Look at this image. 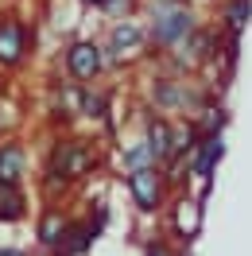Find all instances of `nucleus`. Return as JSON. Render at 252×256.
Wrapping results in <instances>:
<instances>
[{"label":"nucleus","instance_id":"nucleus-9","mask_svg":"<svg viewBox=\"0 0 252 256\" xmlns=\"http://www.w3.org/2000/svg\"><path fill=\"white\" fill-rule=\"evenodd\" d=\"M148 152H152V160H167L171 156V128L163 120H152V128H148Z\"/></svg>","mask_w":252,"mask_h":256},{"label":"nucleus","instance_id":"nucleus-3","mask_svg":"<svg viewBox=\"0 0 252 256\" xmlns=\"http://www.w3.org/2000/svg\"><path fill=\"white\" fill-rule=\"evenodd\" d=\"M94 167V152L82 144V140H66V144L54 148V175L62 178H78Z\"/></svg>","mask_w":252,"mask_h":256},{"label":"nucleus","instance_id":"nucleus-6","mask_svg":"<svg viewBox=\"0 0 252 256\" xmlns=\"http://www.w3.org/2000/svg\"><path fill=\"white\" fill-rule=\"evenodd\" d=\"M140 43H144V32L136 28V24H132V20H124V24H116V28L109 32V50L116 54V58H124L128 50H136Z\"/></svg>","mask_w":252,"mask_h":256},{"label":"nucleus","instance_id":"nucleus-8","mask_svg":"<svg viewBox=\"0 0 252 256\" xmlns=\"http://www.w3.org/2000/svg\"><path fill=\"white\" fill-rule=\"evenodd\" d=\"M24 218V194L12 182H0V222H20Z\"/></svg>","mask_w":252,"mask_h":256},{"label":"nucleus","instance_id":"nucleus-2","mask_svg":"<svg viewBox=\"0 0 252 256\" xmlns=\"http://www.w3.org/2000/svg\"><path fill=\"white\" fill-rule=\"evenodd\" d=\"M101 66H105V54H101V47L90 43V39H82V43H74V47L66 50V70L78 82H94L97 74H101Z\"/></svg>","mask_w":252,"mask_h":256},{"label":"nucleus","instance_id":"nucleus-7","mask_svg":"<svg viewBox=\"0 0 252 256\" xmlns=\"http://www.w3.org/2000/svg\"><path fill=\"white\" fill-rule=\"evenodd\" d=\"M24 163H28V156H24L20 144H0V182H12L16 186L20 178H24Z\"/></svg>","mask_w":252,"mask_h":256},{"label":"nucleus","instance_id":"nucleus-5","mask_svg":"<svg viewBox=\"0 0 252 256\" xmlns=\"http://www.w3.org/2000/svg\"><path fill=\"white\" fill-rule=\"evenodd\" d=\"M128 190H132V198H136V206H140V210H156L159 206V194H163L156 167H136V171L128 175Z\"/></svg>","mask_w":252,"mask_h":256},{"label":"nucleus","instance_id":"nucleus-11","mask_svg":"<svg viewBox=\"0 0 252 256\" xmlns=\"http://www.w3.org/2000/svg\"><path fill=\"white\" fill-rule=\"evenodd\" d=\"M62 233H66L62 214H58V210H50L47 218H43V225H39V240H43V244H58V240H62Z\"/></svg>","mask_w":252,"mask_h":256},{"label":"nucleus","instance_id":"nucleus-10","mask_svg":"<svg viewBox=\"0 0 252 256\" xmlns=\"http://www.w3.org/2000/svg\"><path fill=\"white\" fill-rule=\"evenodd\" d=\"M248 16H252V0H229V4H225V28H229L233 35L244 28Z\"/></svg>","mask_w":252,"mask_h":256},{"label":"nucleus","instance_id":"nucleus-14","mask_svg":"<svg viewBox=\"0 0 252 256\" xmlns=\"http://www.w3.org/2000/svg\"><path fill=\"white\" fill-rule=\"evenodd\" d=\"M148 256H167V248H152V252H148Z\"/></svg>","mask_w":252,"mask_h":256},{"label":"nucleus","instance_id":"nucleus-13","mask_svg":"<svg viewBox=\"0 0 252 256\" xmlns=\"http://www.w3.org/2000/svg\"><path fill=\"white\" fill-rule=\"evenodd\" d=\"M0 256H24V252H16V248H0Z\"/></svg>","mask_w":252,"mask_h":256},{"label":"nucleus","instance_id":"nucleus-12","mask_svg":"<svg viewBox=\"0 0 252 256\" xmlns=\"http://www.w3.org/2000/svg\"><path fill=\"white\" fill-rule=\"evenodd\" d=\"M221 156V140H206L202 148V160H198V175H210V167H214V160Z\"/></svg>","mask_w":252,"mask_h":256},{"label":"nucleus","instance_id":"nucleus-4","mask_svg":"<svg viewBox=\"0 0 252 256\" xmlns=\"http://www.w3.org/2000/svg\"><path fill=\"white\" fill-rule=\"evenodd\" d=\"M24 50H28V28L16 16H0V66L24 62Z\"/></svg>","mask_w":252,"mask_h":256},{"label":"nucleus","instance_id":"nucleus-1","mask_svg":"<svg viewBox=\"0 0 252 256\" xmlns=\"http://www.w3.org/2000/svg\"><path fill=\"white\" fill-rule=\"evenodd\" d=\"M190 32H194V16L186 8H163L152 20V43L156 47H178V43H186Z\"/></svg>","mask_w":252,"mask_h":256},{"label":"nucleus","instance_id":"nucleus-15","mask_svg":"<svg viewBox=\"0 0 252 256\" xmlns=\"http://www.w3.org/2000/svg\"><path fill=\"white\" fill-rule=\"evenodd\" d=\"M82 4H94V8H101V4H105V0H82Z\"/></svg>","mask_w":252,"mask_h":256}]
</instances>
